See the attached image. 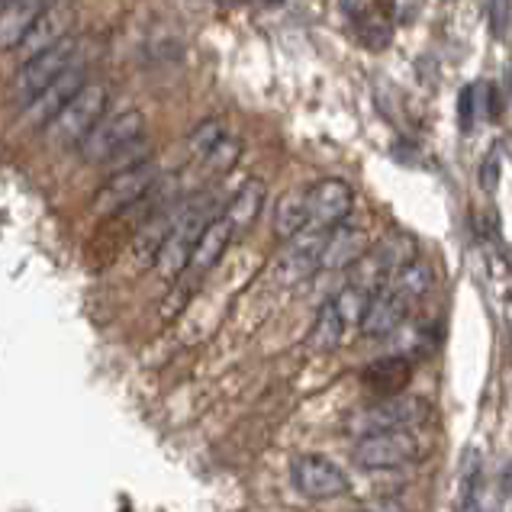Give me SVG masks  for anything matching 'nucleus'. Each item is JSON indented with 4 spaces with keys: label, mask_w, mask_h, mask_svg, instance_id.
Segmentation results:
<instances>
[{
    "label": "nucleus",
    "mask_w": 512,
    "mask_h": 512,
    "mask_svg": "<svg viewBox=\"0 0 512 512\" xmlns=\"http://www.w3.org/2000/svg\"><path fill=\"white\" fill-rule=\"evenodd\" d=\"M219 203L213 194H194L184 203H178V213H174V223L168 229V236L162 239V245L155 248V271L165 277V281H178V277L187 271L190 252H194V242L203 229H207L210 219L219 216Z\"/></svg>",
    "instance_id": "obj_1"
},
{
    "label": "nucleus",
    "mask_w": 512,
    "mask_h": 512,
    "mask_svg": "<svg viewBox=\"0 0 512 512\" xmlns=\"http://www.w3.org/2000/svg\"><path fill=\"white\" fill-rule=\"evenodd\" d=\"M107 104H110L107 84H100V81L84 84L81 91L71 97L46 126H42L46 142L58 145V149H78L81 139L107 116Z\"/></svg>",
    "instance_id": "obj_2"
},
{
    "label": "nucleus",
    "mask_w": 512,
    "mask_h": 512,
    "mask_svg": "<svg viewBox=\"0 0 512 512\" xmlns=\"http://www.w3.org/2000/svg\"><path fill=\"white\" fill-rule=\"evenodd\" d=\"M145 136V116L142 110H120L113 116H104L91 133H87L78 145V152L87 165H107L116 152H123L126 145Z\"/></svg>",
    "instance_id": "obj_3"
},
{
    "label": "nucleus",
    "mask_w": 512,
    "mask_h": 512,
    "mask_svg": "<svg viewBox=\"0 0 512 512\" xmlns=\"http://www.w3.org/2000/svg\"><path fill=\"white\" fill-rule=\"evenodd\" d=\"M432 416L429 403L422 397H387L384 403H374L368 409H358L348 419L351 435H374V432H409L422 426Z\"/></svg>",
    "instance_id": "obj_4"
},
{
    "label": "nucleus",
    "mask_w": 512,
    "mask_h": 512,
    "mask_svg": "<svg viewBox=\"0 0 512 512\" xmlns=\"http://www.w3.org/2000/svg\"><path fill=\"white\" fill-rule=\"evenodd\" d=\"M158 178H162V171H158V165L152 162V158L113 171L110 181L97 190L94 213L97 216H113V213H120V210L136 207L139 200H145L158 187Z\"/></svg>",
    "instance_id": "obj_5"
},
{
    "label": "nucleus",
    "mask_w": 512,
    "mask_h": 512,
    "mask_svg": "<svg viewBox=\"0 0 512 512\" xmlns=\"http://www.w3.org/2000/svg\"><path fill=\"white\" fill-rule=\"evenodd\" d=\"M78 52H81L78 39L65 36V39H58L55 46H49L46 52H39L33 58H26V62H20L17 75H13V94H17L20 104H26L29 97H36L42 87L52 84L65 68L75 65Z\"/></svg>",
    "instance_id": "obj_6"
},
{
    "label": "nucleus",
    "mask_w": 512,
    "mask_h": 512,
    "mask_svg": "<svg viewBox=\"0 0 512 512\" xmlns=\"http://www.w3.org/2000/svg\"><path fill=\"white\" fill-rule=\"evenodd\" d=\"M303 210H306V226L332 229L345 223L351 210H355V190L342 178H323L303 190Z\"/></svg>",
    "instance_id": "obj_7"
},
{
    "label": "nucleus",
    "mask_w": 512,
    "mask_h": 512,
    "mask_svg": "<svg viewBox=\"0 0 512 512\" xmlns=\"http://www.w3.org/2000/svg\"><path fill=\"white\" fill-rule=\"evenodd\" d=\"M419 458V442L413 432H374L355 442V464L364 471H393Z\"/></svg>",
    "instance_id": "obj_8"
},
{
    "label": "nucleus",
    "mask_w": 512,
    "mask_h": 512,
    "mask_svg": "<svg viewBox=\"0 0 512 512\" xmlns=\"http://www.w3.org/2000/svg\"><path fill=\"white\" fill-rule=\"evenodd\" d=\"M290 480L306 500H335L348 493V477L326 455H297L290 461Z\"/></svg>",
    "instance_id": "obj_9"
},
{
    "label": "nucleus",
    "mask_w": 512,
    "mask_h": 512,
    "mask_svg": "<svg viewBox=\"0 0 512 512\" xmlns=\"http://www.w3.org/2000/svg\"><path fill=\"white\" fill-rule=\"evenodd\" d=\"M87 84V68H84V62L78 58L75 65L71 68H65L62 75H58L52 84H46L42 91L36 94V97H29L26 104H23V113H20V123L23 126H29V129H42L46 126L52 116L62 110L71 97H75L81 87Z\"/></svg>",
    "instance_id": "obj_10"
},
{
    "label": "nucleus",
    "mask_w": 512,
    "mask_h": 512,
    "mask_svg": "<svg viewBox=\"0 0 512 512\" xmlns=\"http://www.w3.org/2000/svg\"><path fill=\"white\" fill-rule=\"evenodd\" d=\"M406 313H409V300L400 297L390 284H380L377 290H371L368 300H364L358 326L364 335H371V339H384V335L397 332L403 326Z\"/></svg>",
    "instance_id": "obj_11"
},
{
    "label": "nucleus",
    "mask_w": 512,
    "mask_h": 512,
    "mask_svg": "<svg viewBox=\"0 0 512 512\" xmlns=\"http://www.w3.org/2000/svg\"><path fill=\"white\" fill-rule=\"evenodd\" d=\"M65 36H71V7L46 4V10L33 20V26L26 29V36L20 39V46L13 52L20 55V62H26V58L46 52L49 46H55V42L65 39Z\"/></svg>",
    "instance_id": "obj_12"
},
{
    "label": "nucleus",
    "mask_w": 512,
    "mask_h": 512,
    "mask_svg": "<svg viewBox=\"0 0 512 512\" xmlns=\"http://www.w3.org/2000/svg\"><path fill=\"white\" fill-rule=\"evenodd\" d=\"M368 252V232L361 226L339 223L326 232L323 252H319V268L323 271H345Z\"/></svg>",
    "instance_id": "obj_13"
},
{
    "label": "nucleus",
    "mask_w": 512,
    "mask_h": 512,
    "mask_svg": "<svg viewBox=\"0 0 512 512\" xmlns=\"http://www.w3.org/2000/svg\"><path fill=\"white\" fill-rule=\"evenodd\" d=\"M329 229L303 226L294 239H287V252L281 258V277L284 281H303L319 268V252H323Z\"/></svg>",
    "instance_id": "obj_14"
},
{
    "label": "nucleus",
    "mask_w": 512,
    "mask_h": 512,
    "mask_svg": "<svg viewBox=\"0 0 512 512\" xmlns=\"http://www.w3.org/2000/svg\"><path fill=\"white\" fill-rule=\"evenodd\" d=\"M265 181L258 178H248L239 190L236 197H232L223 210H219V216H223V223L229 226L232 236H242V232H248L255 226V219L261 216V207H265Z\"/></svg>",
    "instance_id": "obj_15"
},
{
    "label": "nucleus",
    "mask_w": 512,
    "mask_h": 512,
    "mask_svg": "<svg viewBox=\"0 0 512 512\" xmlns=\"http://www.w3.org/2000/svg\"><path fill=\"white\" fill-rule=\"evenodd\" d=\"M49 0H4L0 4V52L17 49L26 29L46 10Z\"/></svg>",
    "instance_id": "obj_16"
},
{
    "label": "nucleus",
    "mask_w": 512,
    "mask_h": 512,
    "mask_svg": "<svg viewBox=\"0 0 512 512\" xmlns=\"http://www.w3.org/2000/svg\"><path fill=\"white\" fill-rule=\"evenodd\" d=\"M229 242H232V232H229V226L223 223V216L210 219L207 229H203L200 236H197V242H194V252H190L187 268H190V271H197V274H207L210 268L219 265V258L226 255Z\"/></svg>",
    "instance_id": "obj_17"
},
{
    "label": "nucleus",
    "mask_w": 512,
    "mask_h": 512,
    "mask_svg": "<svg viewBox=\"0 0 512 512\" xmlns=\"http://www.w3.org/2000/svg\"><path fill=\"white\" fill-rule=\"evenodd\" d=\"M345 326H348V319H345V313H342V306H339V300H326L323 306H319V313H316V319H313V329H310V348L313 351H335L342 345V339H345Z\"/></svg>",
    "instance_id": "obj_18"
},
{
    "label": "nucleus",
    "mask_w": 512,
    "mask_h": 512,
    "mask_svg": "<svg viewBox=\"0 0 512 512\" xmlns=\"http://www.w3.org/2000/svg\"><path fill=\"white\" fill-rule=\"evenodd\" d=\"M432 281H435V274H432V268L429 265H422V261H416V258H409L406 265H400L397 271H393V277H390V287L397 290L400 297H406L409 303L413 300H419V297H426L429 290H432Z\"/></svg>",
    "instance_id": "obj_19"
},
{
    "label": "nucleus",
    "mask_w": 512,
    "mask_h": 512,
    "mask_svg": "<svg viewBox=\"0 0 512 512\" xmlns=\"http://www.w3.org/2000/svg\"><path fill=\"white\" fill-rule=\"evenodd\" d=\"M409 361L393 355V358H380L374 361L368 371H364V380H368V387L380 390V393H390V397H397V390L409 380Z\"/></svg>",
    "instance_id": "obj_20"
},
{
    "label": "nucleus",
    "mask_w": 512,
    "mask_h": 512,
    "mask_svg": "<svg viewBox=\"0 0 512 512\" xmlns=\"http://www.w3.org/2000/svg\"><path fill=\"white\" fill-rule=\"evenodd\" d=\"M239 155H242V139L226 133L219 142H213L210 149L197 158V162H200L203 174H210V178H223V174H229L232 168H236Z\"/></svg>",
    "instance_id": "obj_21"
},
{
    "label": "nucleus",
    "mask_w": 512,
    "mask_h": 512,
    "mask_svg": "<svg viewBox=\"0 0 512 512\" xmlns=\"http://www.w3.org/2000/svg\"><path fill=\"white\" fill-rule=\"evenodd\" d=\"M306 226V210H303V190L297 194H284L274 207V236L287 242Z\"/></svg>",
    "instance_id": "obj_22"
},
{
    "label": "nucleus",
    "mask_w": 512,
    "mask_h": 512,
    "mask_svg": "<svg viewBox=\"0 0 512 512\" xmlns=\"http://www.w3.org/2000/svg\"><path fill=\"white\" fill-rule=\"evenodd\" d=\"M226 133H229V129H226V123H223V120H207V123H200V126L194 129V133H190L187 145H190V152H194V155L200 158L203 152L210 149L213 142H219Z\"/></svg>",
    "instance_id": "obj_23"
},
{
    "label": "nucleus",
    "mask_w": 512,
    "mask_h": 512,
    "mask_svg": "<svg viewBox=\"0 0 512 512\" xmlns=\"http://www.w3.org/2000/svg\"><path fill=\"white\" fill-rule=\"evenodd\" d=\"M500 168H503L500 152H490L484 158V165H480V187H484V190H496V184H500Z\"/></svg>",
    "instance_id": "obj_24"
},
{
    "label": "nucleus",
    "mask_w": 512,
    "mask_h": 512,
    "mask_svg": "<svg viewBox=\"0 0 512 512\" xmlns=\"http://www.w3.org/2000/svg\"><path fill=\"white\" fill-rule=\"evenodd\" d=\"M509 4L512 0H493L490 4V26H493L496 39H506V33H509Z\"/></svg>",
    "instance_id": "obj_25"
},
{
    "label": "nucleus",
    "mask_w": 512,
    "mask_h": 512,
    "mask_svg": "<svg viewBox=\"0 0 512 512\" xmlns=\"http://www.w3.org/2000/svg\"><path fill=\"white\" fill-rule=\"evenodd\" d=\"M474 107H477V87H467V91H461V126L464 129L474 126Z\"/></svg>",
    "instance_id": "obj_26"
},
{
    "label": "nucleus",
    "mask_w": 512,
    "mask_h": 512,
    "mask_svg": "<svg viewBox=\"0 0 512 512\" xmlns=\"http://www.w3.org/2000/svg\"><path fill=\"white\" fill-rule=\"evenodd\" d=\"M252 4H261V7H281L284 0H252Z\"/></svg>",
    "instance_id": "obj_27"
},
{
    "label": "nucleus",
    "mask_w": 512,
    "mask_h": 512,
    "mask_svg": "<svg viewBox=\"0 0 512 512\" xmlns=\"http://www.w3.org/2000/svg\"><path fill=\"white\" fill-rule=\"evenodd\" d=\"M0 4H4V0H0Z\"/></svg>",
    "instance_id": "obj_28"
}]
</instances>
